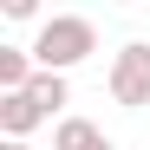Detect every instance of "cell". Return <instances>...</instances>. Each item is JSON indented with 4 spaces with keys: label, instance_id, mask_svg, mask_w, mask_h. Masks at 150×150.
<instances>
[{
    "label": "cell",
    "instance_id": "1",
    "mask_svg": "<svg viewBox=\"0 0 150 150\" xmlns=\"http://www.w3.org/2000/svg\"><path fill=\"white\" fill-rule=\"evenodd\" d=\"M91 52H98V20H85V13H52L33 33V65L39 72H72Z\"/></svg>",
    "mask_w": 150,
    "mask_h": 150
},
{
    "label": "cell",
    "instance_id": "4",
    "mask_svg": "<svg viewBox=\"0 0 150 150\" xmlns=\"http://www.w3.org/2000/svg\"><path fill=\"white\" fill-rule=\"evenodd\" d=\"M52 150H117V144L98 131L91 117H79V111H72V117H59V124H52Z\"/></svg>",
    "mask_w": 150,
    "mask_h": 150
},
{
    "label": "cell",
    "instance_id": "2",
    "mask_svg": "<svg viewBox=\"0 0 150 150\" xmlns=\"http://www.w3.org/2000/svg\"><path fill=\"white\" fill-rule=\"evenodd\" d=\"M111 98L124 111H144L150 105V39H131V46H117L111 52Z\"/></svg>",
    "mask_w": 150,
    "mask_h": 150
},
{
    "label": "cell",
    "instance_id": "5",
    "mask_svg": "<svg viewBox=\"0 0 150 150\" xmlns=\"http://www.w3.org/2000/svg\"><path fill=\"white\" fill-rule=\"evenodd\" d=\"M26 91H33V105L52 117V124H59V117H72V111H65V105H72V85H65V72H39Z\"/></svg>",
    "mask_w": 150,
    "mask_h": 150
},
{
    "label": "cell",
    "instance_id": "3",
    "mask_svg": "<svg viewBox=\"0 0 150 150\" xmlns=\"http://www.w3.org/2000/svg\"><path fill=\"white\" fill-rule=\"evenodd\" d=\"M39 124H52V117L33 105V91H7V98H0V137H20V144H26Z\"/></svg>",
    "mask_w": 150,
    "mask_h": 150
},
{
    "label": "cell",
    "instance_id": "6",
    "mask_svg": "<svg viewBox=\"0 0 150 150\" xmlns=\"http://www.w3.org/2000/svg\"><path fill=\"white\" fill-rule=\"evenodd\" d=\"M0 150H26V144H20V137H0Z\"/></svg>",
    "mask_w": 150,
    "mask_h": 150
}]
</instances>
